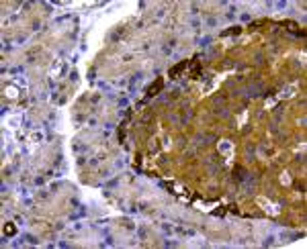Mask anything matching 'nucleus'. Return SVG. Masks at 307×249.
I'll list each match as a JSON object with an SVG mask.
<instances>
[{"instance_id":"f257e3e1","label":"nucleus","mask_w":307,"mask_h":249,"mask_svg":"<svg viewBox=\"0 0 307 249\" xmlns=\"http://www.w3.org/2000/svg\"><path fill=\"white\" fill-rule=\"evenodd\" d=\"M162 86H164V82H162V80H156V84H152V86H149V90H148V98L156 96V94L162 90Z\"/></svg>"},{"instance_id":"f03ea898","label":"nucleus","mask_w":307,"mask_h":249,"mask_svg":"<svg viewBox=\"0 0 307 249\" xmlns=\"http://www.w3.org/2000/svg\"><path fill=\"white\" fill-rule=\"evenodd\" d=\"M184 68H186V61H180L178 65H174V68L170 70V78H176V76H178V74L184 70Z\"/></svg>"},{"instance_id":"7ed1b4c3","label":"nucleus","mask_w":307,"mask_h":249,"mask_svg":"<svg viewBox=\"0 0 307 249\" xmlns=\"http://www.w3.org/2000/svg\"><path fill=\"white\" fill-rule=\"evenodd\" d=\"M238 35L240 33V27H234V29H227V31H223V35Z\"/></svg>"},{"instance_id":"20e7f679","label":"nucleus","mask_w":307,"mask_h":249,"mask_svg":"<svg viewBox=\"0 0 307 249\" xmlns=\"http://www.w3.org/2000/svg\"><path fill=\"white\" fill-rule=\"evenodd\" d=\"M4 233H6V235H14V227H13V225H6V227H4Z\"/></svg>"}]
</instances>
